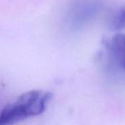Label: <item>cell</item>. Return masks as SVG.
Wrapping results in <instances>:
<instances>
[{"label":"cell","instance_id":"obj_4","mask_svg":"<svg viewBox=\"0 0 125 125\" xmlns=\"http://www.w3.org/2000/svg\"><path fill=\"white\" fill-rule=\"evenodd\" d=\"M111 27L112 29H122L125 28V8L116 12L111 20Z\"/></svg>","mask_w":125,"mask_h":125},{"label":"cell","instance_id":"obj_1","mask_svg":"<svg viewBox=\"0 0 125 125\" xmlns=\"http://www.w3.org/2000/svg\"><path fill=\"white\" fill-rule=\"evenodd\" d=\"M52 99V94L42 90H31L21 94L0 111V125L16 123L42 114Z\"/></svg>","mask_w":125,"mask_h":125},{"label":"cell","instance_id":"obj_2","mask_svg":"<svg viewBox=\"0 0 125 125\" xmlns=\"http://www.w3.org/2000/svg\"><path fill=\"white\" fill-rule=\"evenodd\" d=\"M101 8V3L98 0H81L70 7L67 15V21L70 27L79 28L93 19Z\"/></svg>","mask_w":125,"mask_h":125},{"label":"cell","instance_id":"obj_3","mask_svg":"<svg viewBox=\"0 0 125 125\" xmlns=\"http://www.w3.org/2000/svg\"><path fill=\"white\" fill-rule=\"evenodd\" d=\"M108 48L116 62L125 70V34L114 35L108 43Z\"/></svg>","mask_w":125,"mask_h":125}]
</instances>
